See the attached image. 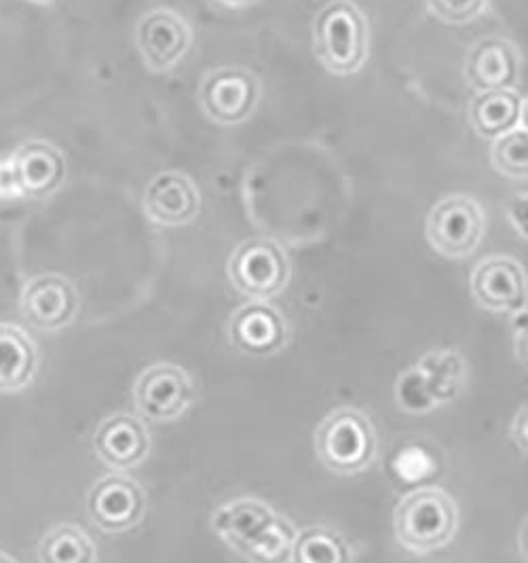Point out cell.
Masks as SVG:
<instances>
[{
  "mask_svg": "<svg viewBox=\"0 0 528 563\" xmlns=\"http://www.w3.org/2000/svg\"><path fill=\"white\" fill-rule=\"evenodd\" d=\"M214 530L250 563H288L296 540L294 526L260 500H235L216 510Z\"/></svg>",
  "mask_w": 528,
  "mask_h": 563,
  "instance_id": "6da1fadb",
  "label": "cell"
},
{
  "mask_svg": "<svg viewBox=\"0 0 528 563\" xmlns=\"http://www.w3.org/2000/svg\"><path fill=\"white\" fill-rule=\"evenodd\" d=\"M368 22L351 0H333L315 15V56L334 75L347 77L358 73L368 57Z\"/></svg>",
  "mask_w": 528,
  "mask_h": 563,
  "instance_id": "7a4b0ae2",
  "label": "cell"
},
{
  "mask_svg": "<svg viewBox=\"0 0 528 563\" xmlns=\"http://www.w3.org/2000/svg\"><path fill=\"white\" fill-rule=\"evenodd\" d=\"M454 500L436 487H423L402 498L395 508V536L413 553H431L446 547L457 532Z\"/></svg>",
  "mask_w": 528,
  "mask_h": 563,
  "instance_id": "3957f363",
  "label": "cell"
},
{
  "mask_svg": "<svg viewBox=\"0 0 528 563\" xmlns=\"http://www.w3.org/2000/svg\"><path fill=\"white\" fill-rule=\"evenodd\" d=\"M315 450L326 468L338 475L366 471L377 455L372 422L358 409H336L315 432Z\"/></svg>",
  "mask_w": 528,
  "mask_h": 563,
  "instance_id": "277c9868",
  "label": "cell"
},
{
  "mask_svg": "<svg viewBox=\"0 0 528 563\" xmlns=\"http://www.w3.org/2000/svg\"><path fill=\"white\" fill-rule=\"evenodd\" d=\"M228 276L241 295L254 301H267L290 280V261L278 242L251 238L231 254Z\"/></svg>",
  "mask_w": 528,
  "mask_h": 563,
  "instance_id": "5b68a950",
  "label": "cell"
},
{
  "mask_svg": "<svg viewBox=\"0 0 528 563\" xmlns=\"http://www.w3.org/2000/svg\"><path fill=\"white\" fill-rule=\"evenodd\" d=\"M486 229L482 206L470 196H450L427 217V240L446 258H465L480 246Z\"/></svg>",
  "mask_w": 528,
  "mask_h": 563,
  "instance_id": "8992f818",
  "label": "cell"
},
{
  "mask_svg": "<svg viewBox=\"0 0 528 563\" xmlns=\"http://www.w3.org/2000/svg\"><path fill=\"white\" fill-rule=\"evenodd\" d=\"M196 388L191 375L176 365H155L136 382L134 398L139 413L153 422L180 418L193 402Z\"/></svg>",
  "mask_w": 528,
  "mask_h": 563,
  "instance_id": "52a82bcc",
  "label": "cell"
},
{
  "mask_svg": "<svg viewBox=\"0 0 528 563\" xmlns=\"http://www.w3.org/2000/svg\"><path fill=\"white\" fill-rule=\"evenodd\" d=\"M199 96L203 111L212 121L223 125H237L254 113L260 96V85L250 70L224 66L205 77Z\"/></svg>",
  "mask_w": 528,
  "mask_h": 563,
  "instance_id": "ba28073f",
  "label": "cell"
},
{
  "mask_svg": "<svg viewBox=\"0 0 528 563\" xmlns=\"http://www.w3.org/2000/svg\"><path fill=\"white\" fill-rule=\"evenodd\" d=\"M91 521L104 532H127L146 512V496L138 483L125 475L98 481L87 498Z\"/></svg>",
  "mask_w": 528,
  "mask_h": 563,
  "instance_id": "9c48e42d",
  "label": "cell"
},
{
  "mask_svg": "<svg viewBox=\"0 0 528 563\" xmlns=\"http://www.w3.org/2000/svg\"><path fill=\"white\" fill-rule=\"evenodd\" d=\"M79 311V292L72 282L47 274L30 280L22 292V313L41 331L68 327Z\"/></svg>",
  "mask_w": 528,
  "mask_h": 563,
  "instance_id": "30bf717a",
  "label": "cell"
},
{
  "mask_svg": "<svg viewBox=\"0 0 528 563\" xmlns=\"http://www.w3.org/2000/svg\"><path fill=\"white\" fill-rule=\"evenodd\" d=\"M472 292L484 310L520 311L527 303L525 269L514 258H486L473 272Z\"/></svg>",
  "mask_w": 528,
  "mask_h": 563,
  "instance_id": "8fae6325",
  "label": "cell"
},
{
  "mask_svg": "<svg viewBox=\"0 0 528 563\" xmlns=\"http://www.w3.org/2000/svg\"><path fill=\"white\" fill-rule=\"evenodd\" d=\"M193 34L187 20L173 11H153L142 18L138 47L144 62L153 70L173 68L191 47Z\"/></svg>",
  "mask_w": 528,
  "mask_h": 563,
  "instance_id": "7c38bea8",
  "label": "cell"
},
{
  "mask_svg": "<svg viewBox=\"0 0 528 563\" xmlns=\"http://www.w3.org/2000/svg\"><path fill=\"white\" fill-rule=\"evenodd\" d=\"M233 345L250 356H271L285 345L288 327L283 316L265 301H254L235 311L228 327Z\"/></svg>",
  "mask_w": 528,
  "mask_h": 563,
  "instance_id": "4fadbf2b",
  "label": "cell"
},
{
  "mask_svg": "<svg viewBox=\"0 0 528 563\" xmlns=\"http://www.w3.org/2000/svg\"><path fill=\"white\" fill-rule=\"evenodd\" d=\"M93 445L98 457L116 471L139 466L150 453V434L142 420L119 413L98 426Z\"/></svg>",
  "mask_w": 528,
  "mask_h": 563,
  "instance_id": "5bb4252c",
  "label": "cell"
},
{
  "mask_svg": "<svg viewBox=\"0 0 528 563\" xmlns=\"http://www.w3.org/2000/svg\"><path fill=\"white\" fill-rule=\"evenodd\" d=\"M144 208L159 225H187L195 221L201 210V196L191 178L178 172H166L150 180L144 196Z\"/></svg>",
  "mask_w": 528,
  "mask_h": 563,
  "instance_id": "9a60e30c",
  "label": "cell"
},
{
  "mask_svg": "<svg viewBox=\"0 0 528 563\" xmlns=\"http://www.w3.org/2000/svg\"><path fill=\"white\" fill-rule=\"evenodd\" d=\"M465 79L478 91L512 89L520 79V54L505 38L475 43L465 59Z\"/></svg>",
  "mask_w": 528,
  "mask_h": 563,
  "instance_id": "2e32d148",
  "label": "cell"
},
{
  "mask_svg": "<svg viewBox=\"0 0 528 563\" xmlns=\"http://www.w3.org/2000/svg\"><path fill=\"white\" fill-rule=\"evenodd\" d=\"M9 159L22 196L45 198L56 191L66 176L64 155L49 142H26Z\"/></svg>",
  "mask_w": 528,
  "mask_h": 563,
  "instance_id": "e0dca14e",
  "label": "cell"
},
{
  "mask_svg": "<svg viewBox=\"0 0 528 563\" xmlns=\"http://www.w3.org/2000/svg\"><path fill=\"white\" fill-rule=\"evenodd\" d=\"M525 102L512 89L480 91L470 107V121L484 139H499L520 125Z\"/></svg>",
  "mask_w": 528,
  "mask_h": 563,
  "instance_id": "ac0fdd59",
  "label": "cell"
},
{
  "mask_svg": "<svg viewBox=\"0 0 528 563\" xmlns=\"http://www.w3.org/2000/svg\"><path fill=\"white\" fill-rule=\"evenodd\" d=\"M36 371L32 339L18 327L0 324V393L26 388Z\"/></svg>",
  "mask_w": 528,
  "mask_h": 563,
  "instance_id": "d6986e66",
  "label": "cell"
},
{
  "mask_svg": "<svg viewBox=\"0 0 528 563\" xmlns=\"http://www.w3.org/2000/svg\"><path fill=\"white\" fill-rule=\"evenodd\" d=\"M292 563H351L349 542L333 528L313 526L296 536L292 547Z\"/></svg>",
  "mask_w": 528,
  "mask_h": 563,
  "instance_id": "ffe728a7",
  "label": "cell"
},
{
  "mask_svg": "<svg viewBox=\"0 0 528 563\" xmlns=\"http://www.w3.org/2000/svg\"><path fill=\"white\" fill-rule=\"evenodd\" d=\"M38 560L41 563H96V544L81 528L61 523L43 536Z\"/></svg>",
  "mask_w": 528,
  "mask_h": 563,
  "instance_id": "44dd1931",
  "label": "cell"
},
{
  "mask_svg": "<svg viewBox=\"0 0 528 563\" xmlns=\"http://www.w3.org/2000/svg\"><path fill=\"white\" fill-rule=\"evenodd\" d=\"M493 166L509 178H525L528 174L527 130L516 128L503 134L493 144Z\"/></svg>",
  "mask_w": 528,
  "mask_h": 563,
  "instance_id": "7402d4cb",
  "label": "cell"
},
{
  "mask_svg": "<svg viewBox=\"0 0 528 563\" xmlns=\"http://www.w3.org/2000/svg\"><path fill=\"white\" fill-rule=\"evenodd\" d=\"M488 0H427L431 13L448 24H468L475 20Z\"/></svg>",
  "mask_w": 528,
  "mask_h": 563,
  "instance_id": "603a6c76",
  "label": "cell"
},
{
  "mask_svg": "<svg viewBox=\"0 0 528 563\" xmlns=\"http://www.w3.org/2000/svg\"><path fill=\"white\" fill-rule=\"evenodd\" d=\"M22 198L11 159L0 162V199Z\"/></svg>",
  "mask_w": 528,
  "mask_h": 563,
  "instance_id": "cb8c5ba5",
  "label": "cell"
},
{
  "mask_svg": "<svg viewBox=\"0 0 528 563\" xmlns=\"http://www.w3.org/2000/svg\"><path fill=\"white\" fill-rule=\"evenodd\" d=\"M221 4L224 7H233V9H244V7H251V4H256V2H260V0H218Z\"/></svg>",
  "mask_w": 528,
  "mask_h": 563,
  "instance_id": "d4e9b609",
  "label": "cell"
},
{
  "mask_svg": "<svg viewBox=\"0 0 528 563\" xmlns=\"http://www.w3.org/2000/svg\"><path fill=\"white\" fill-rule=\"evenodd\" d=\"M0 563H15L9 555H4V553H0Z\"/></svg>",
  "mask_w": 528,
  "mask_h": 563,
  "instance_id": "484cf974",
  "label": "cell"
},
{
  "mask_svg": "<svg viewBox=\"0 0 528 563\" xmlns=\"http://www.w3.org/2000/svg\"><path fill=\"white\" fill-rule=\"evenodd\" d=\"M34 2H54V0H34Z\"/></svg>",
  "mask_w": 528,
  "mask_h": 563,
  "instance_id": "4316f807",
  "label": "cell"
}]
</instances>
